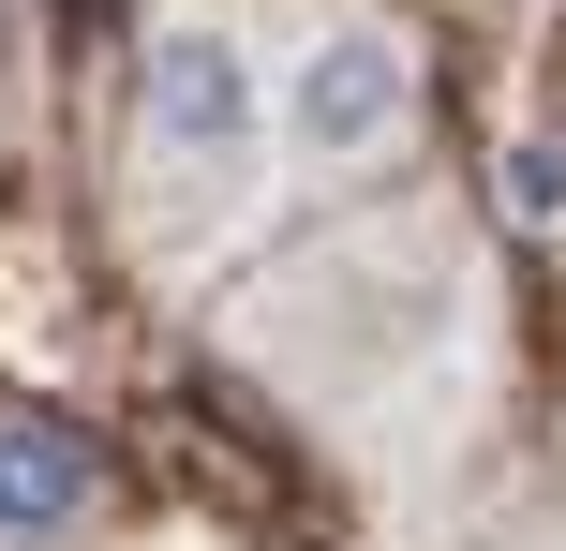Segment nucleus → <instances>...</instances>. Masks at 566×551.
<instances>
[{
  "mask_svg": "<svg viewBox=\"0 0 566 551\" xmlns=\"http://www.w3.org/2000/svg\"><path fill=\"white\" fill-rule=\"evenodd\" d=\"M135 194L165 209V239H224L269 209L283 179V119H269V45H239L224 0H179L135 30Z\"/></svg>",
  "mask_w": 566,
  "mask_h": 551,
  "instance_id": "1",
  "label": "nucleus"
},
{
  "mask_svg": "<svg viewBox=\"0 0 566 551\" xmlns=\"http://www.w3.org/2000/svg\"><path fill=\"white\" fill-rule=\"evenodd\" d=\"M418 105H432V60L402 15L373 0H328L298 45L269 60V119H283V179H373L418 149Z\"/></svg>",
  "mask_w": 566,
  "mask_h": 551,
  "instance_id": "2",
  "label": "nucleus"
},
{
  "mask_svg": "<svg viewBox=\"0 0 566 551\" xmlns=\"http://www.w3.org/2000/svg\"><path fill=\"white\" fill-rule=\"evenodd\" d=\"M90 507H105V447L75 433V417H0V551H45V537H75Z\"/></svg>",
  "mask_w": 566,
  "mask_h": 551,
  "instance_id": "3",
  "label": "nucleus"
}]
</instances>
